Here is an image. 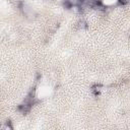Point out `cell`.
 <instances>
[{"label":"cell","instance_id":"obj_1","mask_svg":"<svg viewBox=\"0 0 130 130\" xmlns=\"http://www.w3.org/2000/svg\"><path fill=\"white\" fill-rule=\"evenodd\" d=\"M119 1H120V3H122V4H126V3H128L129 0H119Z\"/></svg>","mask_w":130,"mask_h":130},{"label":"cell","instance_id":"obj_2","mask_svg":"<svg viewBox=\"0 0 130 130\" xmlns=\"http://www.w3.org/2000/svg\"><path fill=\"white\" fill-rule=\"evenodd\" d=\"M79 1H81V2H87V3L90 2V0H79Z\"/></svg>","mask_w":130,"mask_h":130}]
</instances>
